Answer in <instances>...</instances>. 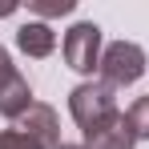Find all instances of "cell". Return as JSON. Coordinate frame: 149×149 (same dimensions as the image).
I'll list each match as a JSON object with an SVG mask.
<instances>
[{
    "label": "cell",
    "instance_id": "obj_1",
    "mask_svg": "<svg viewBox=\"0 0 149 149\" xmlns=\"http://www.w3.org/2000/svg\"><path fill=\"white\" fill-rule=\"evenodd\" d=\"M69 113L81 125V133H89V129L105 125L121 109H117V97H113V89L105 81H85V85H77L73 93H69Z\"/></svg>",
    "mask_w": 149,
    "mask_h": 149
},
{
    "label": "cell",
    "instance_id": "obj_8",
    "mask_svg": "<svg viewBox=\"0 0 149 149\" xmlns=\"http://www.w3.org/2000/svg\"><path fill=\"white\" fill-rule=\"evenodd\" d=\"M129 125H133L137 141H141V137L149 141V97H137L133 105H129Z\"/></svg>",
    "mask_w": 149,
    "mask_h": 149
},
{
    "label": "cell",
    "instance_id": "obj_5",
    "mask_svg": "<svg viewBox=\"0 0 149 149\" xmlns=\"http://www.w3.org/2000/svg\"><path fill=\"white\" fill-rule=\"evenodd\" d=\"M137 145V133L129 125V113H113L105 125L85 133V149H133Z\"/></svg>",
    "mask_w": 149,
    "mask_h": 149
},
{
    "label": "cell",
    "instance_id": "obj_11",
    "mask_svg": "<svg viewBox=\"0 0 149 149\" xmlns=\"http://www.w3.org/2000/svg\"><path fill=\"white\" fill-rule=\"evenodd\" d=\"M12 12H16V4H12V0H4V4H0V16H12Z\"/></svg>",
    "mask_w": 149,
    "mask_h": 149
},
{
    "label": "cell",
    "instance_id": "obj_7",
    "mask_svg": "<svg viewBox=\"0 0 149 149\" xmlns=\"http://www.w3.org/2000/svg\"><path fill=\"white\" fill-rule=\"evenodd\" d=\"M16 49L24 52V56H49L52 49H56V32H52L45 20H28V24L16 28Z\"/></svg>",
    "mask_w": 149,
    "mask_h": 149
},
{
    "label": "cell",
    "instance_id": "obj_4",
    "mask_svg": "<svg viewBox=\"0 0 149 149\" xmlns=\"http://www.w3.org/2000/svg\"><path fill=\"white\" fill-rule=\"evenodd\" d=\"M32 105H36V101H32V89H28L24 73L12 65L8 49L0 45V117H8V121H20V117H24Z\"/></svg>",
    "mask_w": 149,
    "mask_h": 149
},
{
    "label": "cell",
    "instance_id": "obj_3",
    "mask_svg": "<svg viewBox=\"0 0 149 149\" xmlns=\"http://www.w3.org/2000/svg\"><path fill=\"white\" fill-rule=\"evenodd\" d=\"M61 52H65V65L77 69V73L101 69V28L93 24V20H77V24L65 32Z\"/></svg>",
    "mask_w": 149,
    "mask_h": 149
},
{
    "label": "cell",
    "instance_id": "obj_12",
    "mask_svg": "<svg viewBox=\"0 0 149 149\" xmlns=\"http://www.w3.org/2000/svg\"><path fill=\"white\" fill-rule=\"evenodd\" d=\"M56 149H85V145H65V141H61V145H56Z\"/></svg>",
    "mask_w": 149,
    "mask_h": 149
},
{
    "label": "cell",
    "instance_id": "obj_10",
    "mask_svg": "<svg viewBox=\"0 0 149 149\" xmlns=\"http://www.w3.org/2000/svg\"><path fill=\"white\" fill-rule=\"evenodd\" d=\"M0 149H45V145L32 141L28 133H20V129L12 125V129H0Z\"/></svg>",
    "mask_w": 149,
    "mask_h": 149
},
{
    "label": "cell",
    "instance_id": "obj_6",
    "mask_svg": "<svg viewBox=\"0 0 149 149\" xmlns=\"http://www.w3.org/2000/svg\"><path fill=\"white\" fill-rule=\"evenodd\" d=\"M16 129L28 133L32 141H40L45 149H56V145H61V125H56V109H52V105H40V101H36L24 117L16 121Z\"/></svg>",
    "mask_w": 149,
    "mask_h": 149
},
{
    "label": "cell",
    "instance_id": "obj_2",
    "mask_svg": "<svg viewBox=\"0 0 149 149\" xmlns=\"http://www.w3.org/2000/svg\"><path fill=\"white\" fill-rule=\"evenodd\" d=\"M145 49L141 45H133V40H113L109 49L101 52V81L109 85V89H125V85H133V81H141L145 77Z\"/></svg>",
    "mask_w": 149,
    "mask_h": 149
},
{
    "label": "cell",
    "instance_id": "obj_9",
    "mask_svg": "<svg viewBox=\"0 0 149 149\" xmlns=\"http://www.w3.org/2000/svg\"><path fill=\"white\" fill-rule=\"evenodd\" d=\"M77 8V0H28V12L36 16H69Z\"/></svg>",
    "mask_w": 149,
    "mask_h": 149
}]
</instances>
